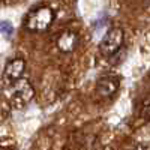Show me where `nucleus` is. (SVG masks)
<instances>
[{
  "instance_id": "1",
  "label": "nucleus",
  "mask_w": 150,
  "mask_h": 150,
  "mask_svg": "<svg viewBox=\"0 0 150 150\" xmlns=\"http://www.w3.org/2000/svg\"><path fill=\"white\" fill-rule=\"evenodd\" d=\"M54 21V11L48 6L38 8L32 11L26 18V26L27 30L30 32H45Z\"/></svg>"
},
{
  "instance_id": "2",
  "label": "nucleus",
  "mask_w": 150,
  "mask_h": 150,
  "mask_svg": "<svg viewBox=\"0 0 150 150\" xmlns=\"http://www.w3.org/2000/svg\"><path fill=\"white\" fill-rule=\"evenodd\" d=\"M123 42H125L123 30L120 27H112L102 38L101 44H99V51L104 57H112L122 50Z\"/></svg>"
},
{
  "instance_id": "3",
  "label": "nucleus",
  "mask_w": 150,
  "mask_h": 150,
  "mask_svg": "<svg viewBox=\"0 0 150 150\" xmlns=\"http://www.w3.org/2000/svg\"><path fill=\"white\" fill-rule=\"evenodd\" d=\"M24 69H26V62H24L21 57H15V59L9 60L6 63L3 77H5V80L8 83L14 84L18 80H21L23 74H24Z\"/></svg>"
},
{
  "instance_id": "4",
  "label": "nucleus",
  "mask_w": 150,
  "mask_h": 150,
  "mask_svg": "<svg viewBox=\"0 0 150 150\" xmlns=\"http://www.w3.org/2000/svg\"><path fill=\"white\" fill-rule=\"evenodd\" d=\"M120 81L114 75H105V77L99 78L96 83V93L102 98H110L112 95H116L119 90Z\"/></svg>"
},
{
  "instance_id": "5",
  "label": "nucleus",
  "mask_w": 150,
  "mask_h": 150,
  "mask_svg": "<svg viewBox=\"0 0 150 150\" xmlns=\"http://www.w3.org/2000/svg\"><path fill=\"white\" fill-rule=\"evenodd\" d=\"M78 45V35L72 30L62 32L57 38V48L62 53H72Z\"/></svg>"
},
{
  "instance_id": "6",
  "label": "nucleus",
  "mask_w": 150,
  "mask_h": 150,
  "mask_svg": "<svg viewBox=\"0 0 150 150\" xmlns=\"http://www.w3.org/2000/svg\"><path fill=\"white\" fill-rule=\"evenodd\" d=\"M12 90H14V96L21 98L23 102L30 101V99L33 98V95H35V90H33L32 84L27 80H23V78L12 84Z\"/></svg>"
},
{
  "instance_id": "7",
  "label": "nucleus",
  "mask_w": 150,
  "mask_h": 150,
  "mask_svg": "<svg viewBox=\"0 0 150 150\" xmlns=\"http://www.w3.org/2000/svg\"><path fill=\"white\" fill-rule=\"evenodd\" d=\"M140 117L143 119V122H150V96H147L144 101L141 102Z\"/></svg>"
},
{
  "instance_id": "8",
  "label": "nucleus",
  "mask_w": 150,
  "mask_h": 150,
  "mask_svg": "<svg viewBox=\"0 0 150 150\" xmlns=\"http://www.w3.org/2000/svg\"><path fill=\"white\" fill-rule=\"evenodd\" d=\"M0 33L5 35L6 38H11L14 33V26L11 21H0Z\"/></svg>"
},
{
  "instance_id": "9",
  "label": "nucleus",
  "mask_w": 150,
  "mask_h": 150,
  "mask_svg": "<svg viewBox=\"0 0 150 150\" xmlns=\"http://www.w3.org/2000/svg\"><path fill=\"white\" fill-rule=\"evenodd\" d=\"M134 150H150V146H147V144H138Z\"/></svg>"
}]
</instances>
